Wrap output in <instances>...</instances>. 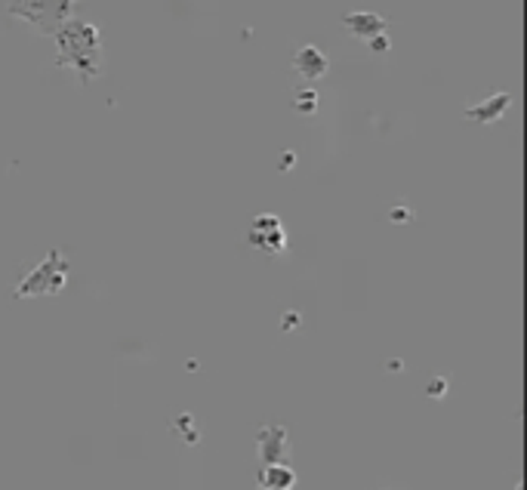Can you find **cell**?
I'll return each mask as SVG.
<instances>
[{
	"mask_svg": "<svg viewBox=\"0 0 527 490\" xmlns=\"http://www.w3.org/2000/svg\"><path fill=\"white\" fill-rule=\"evenodd\" d=\"M293 68L299 71L306 81H318V77L327 75L330 62H327V56L318 50V46H302V50H296V56H293Z\"/></svg>",
	"mask_w": 527,
	"mask_h": 490,
	"instance_id": "obj_8",
	"label": "cell"
},
{
	"mask_svg": "<svg viewBox=\"0 0 527 490\" xmlns=\"http://www.w3.org/2000/svg\"><path fill=\"white\" fill-rule=\"evenodd\" d=\"M509 105H512V92H493V96H487L484 102L469 105V108H466V117L475 121V124H497L499 117L509 111Z\"/></svg>",
	"mask_w": 527,
	"mask_h": 490,
	"instance_id": "obj_6",
	"label": "cell"
},
{
	"mask_svg": "<svg viewBox=\"0 0 527 490\" xmlns=\"http://www.w3.org/2000/svg\"><path fill=\"white\" fill-rule=\"evenodd\" d=\"M256 484H259L262 490H293L296 487V472L287 466V462H268V466L259 469Z\"/></svg>",
	"mask_w": 527,
	"mask_h": 490,
	"instance_id": "obj_9",
	"label": "cell"
},
{
	"mask_svg": "<svg viewBox=\"0 0 527 490\" xmlns=\"http://www.w3.org/2000/svg\"><path fill=\"white\" fill-rule=\"evenodd\" d=\"M250 244H253L256 250H262V253H268V256L284 253L287 231H284V225H281L278 216H272V213L256 216L253 228H250Z\"/></svg>",
	"mask_w": 527,
	"mask_h": 490,
	"instance_id": "obj_4",
	"label": "cell"
},
{
	"mask_svg": "<svg viewBox=\"0 0 527 490\" xmlns=\"http://www.w3.org/2000/svg\"><path fill=\"white\" fill-rule=\"evenodd\" d=\"M367 46H370L373 52H388V50H392V43H388L386 31H383V35H377V37H370V41H367Z\"/></svg>",
	"mask_w": 527,
	"mask_h": 490,
	"instance_id": "obj_11",
	"label": "cell"
},
{
	"mask_svg": "<svg viewBox=\"0 0 527 490\" xmlns=\"http://www.w3.org/2000/svg\"><path fill=\"white\" fill-rule=\"evenodd\" d=\"M426 392H429L432 398H444V392H447V380H444V376H438L435 382H429V386H426Z\"/></svg>",
	"mask_w": 527,
	"mask_h": 490,
	"instance_id": "obj_12",
	"label": "cell"
},
{
	"mask_svg": "<svg viewBox=\"0 0 527 490\" xmlns=\"http://www.w3.org/2000/svg\"><path fill=\"white\" fill-rule=\"evenodd\" d=\"M515 490H518V487H515Z\"/></svg>",
	"mask_w": 527,
	"mask_h": 490,
	"instance_id": "obj_13",
	"label": "cell"
},
{
	"mask_svg": "<svg viewBox=\"0 0 527 490\" xmlns=\"http://www.w3.org/2000/svg\"><path fill=\"white\" fill-rule=\"evenodd\" d=\"M65 284H68V259L62 256V250H50L47 259H43L37 268H31L28 275L16 284L12 296H16V300H28V296H56Z\"/></svg>",
	"mask_w": 527,
	"mask_h": 490,
	"instance_id": "obj_3",
	"label": "cell"
},
{
	"mask_svg": "<svg viewBox=\"0 0 527 490\" xmlns=\"http://www.w3.org/2000/svg\"><path fill=\"white\" fill-rule=\"evenodd\" d=\"M296 111H299V115H315V111H318V92L302 90L299 96H296Z\"/></svg>",
	"mask_w": 527,
	"mask_h": 490,
	"instance_id": "obj_10",
	"label": "cell"
},
{
	"mask_svg": "<svg viewBox=\"0 0 527 490\" xmlns=\"http://www.w3.org/2000/svg\"><path fill=\"white\" fill-rule=\"evenodd\" d=\"M256 447H259L262 462H287L290 456V435L284 426H266L256 435Z\"/></svg>",
	"mask_w": 527,
	"mask_h": 490,
	"instance_id": "obj_5",
	"label": "cell"
},
{
	"mask_svg": "<svg viewBox=\"0 0 527 490\" xmlns=\"http://www.w3.org/2000/svg\"><path fill=\"white\" fill-rule=\"evenodd\" d=\"M342 25H346L355 37H361V41H370V37H377V35H383L386 31V19L379 16V12H367V10L346 12Z\"/></svg>",
	"mask_w": 527,
	"mask_h": 490,
	"instance_id": "obj_7",
	"label": "cell"
},
{
	"mask_svg": "<svg viewBox=\"0 0 527 490\" xmlns=\"http://www.w3.org/2000/svg\"><path fill=\"white\" fill-rule=\"evenodd\" d=\"M77 10V0H10L6 12L22 22L34 25L41 35L52 37L65 19H71Z\"/></svg>",
	"mask_w": 527,
	"mask_h": 490,
	"instance_id": "obj_2",
	"label": "cell"
},
{
	"mask_svg": "<svg viewBox=\"0 0 527 490\" xmlns=\"http://www.w3.org/2000/svg\"><path fill=\"white\" fill-rule=\"evenodd\" d=\"M52 37H56L59 68H71L81 84H93L102 75V35L93 22L71 16L59 25Z\"/></svg>",
	"mask_w": 527,
	"mask_h": 490,
	"instance_id": "obj_1",
	"label": "cell"
}]
</instances>
